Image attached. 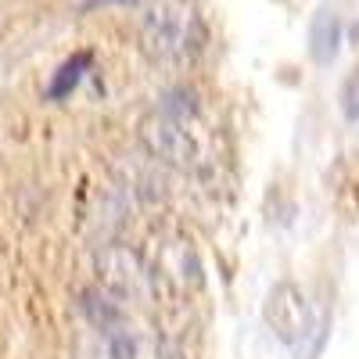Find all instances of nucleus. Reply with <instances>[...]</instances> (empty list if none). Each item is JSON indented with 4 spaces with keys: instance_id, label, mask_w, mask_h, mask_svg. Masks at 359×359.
<instances>
[{
    "instance_id": "1",
    "label": "nucleus",
    "mask_w": 359,
    "mask_h": 359,
    "mask_svg": "<svg viewBox=\"0 0 359 359\" xmlns=\"http://www.w3.org/2000/svg\"><path fill=\"white\" fill-rule=\"evenodd\" d=\"M144 151L158 165L176 169V172H201L205 165V147L194 133V108H172L162 104L140 118L137 130Z\"/></svg>"
},
{
    "instance_id": "2",
    "label": "nucleus",
    "mask_w": 359,
    "mask_h": 359,
    "mask_svg": "<svg viewBox=\"0 0 359 359\" xmlns=\"http://www.w3.org/2000/svg\"><path fill=\"white\" fill-rule=\"evenodd\" d=\"M201 47V22L194 8L180 4V0H162L140 22V50L147 54L151 65L176 69L191 62Z\"/></svg>"
},
{
    "instance_id": "3",
    "label": "nucleus",
    "mask_w": 359,
    "mask_h": 359,
    "mask_svg": "<svg viewBox=\"0 0 359 359\" xmlns=\"http://www.w3.org/2000/svg\"><path fill=\"white\" fill-rule=\"evenodd\" d=\"M94 273H97V287L118 298L126 309L130 306L147 309L158 298V280L151 273V266H147V259L123 241H108L94 252Z\"/></svg>"
},
{
    "instance_id": "4",
    "label": "nucleus",
    "mask_w": 359,
    "mask_h": 359,
    "mask_svg": "<svg viewBox=\"0 0 359 359\" xmlns=\"http://www.w3.org/2000/svg\"><path fill=\"white\" fill-rule=\"evenodd\" d=\"M262 320L266 327L273 331L277 341L284 345H302L313 331V306L306 291L298 287L294 280H277L273 287L266 291V302H262Z\"/></svg>"
},
{
    "instance_id": "5",
    "label": "nucleus",
    "mask_w": 359,
    "mask_h": 359,
    "mask_svg": "<svg viewBox=\"0 0 359 359\" xmlns=\"http://www.w3.org/2000/svg\"><path fill=\"white\" fill-rule=\"evenodd\" d=\"M155 259L147 262L151 266V273L162 284L176 287V291H187V287H201V262L191 248V241H184V237H162V241H155Z\"/></svg>"
},
{
    "instance_id": "6",
    "label": "nucleus",
    "mask_w": 359,
    "mask_h": 359,
    "mask_svg": "<svg viewBox=\"0 0 359 359\" xmlns=\"http://www.w3.org/2000/svg\"><path fill=\"white\" fill-rule=\"evenodd\" d=\"M115 348H118L123 359H176L151 327L133 323V320L126 323V331H123V338L115 341Z\"/></svg>"
},
{
    "instance_id": "7",
    "label": "nucleus",
    "mask_w": 359,
    "mask_h": 359,
    "mask_svg": "<svg viewBox=\"0 0 359 359\" xmlns=\"http://www.w3.org/2000/svg\"><path fill=\"white\" fill-rule=\"evenodd\" d=\"M338 43H341V22L334 11H320L313 18V29H309V50L320 65H331L338 57Z\"/></svg>"
},
{
    "instance_id": "8",
    "label": "nucleus",
    "mask_w": 359,
    "mask_h": 359,
    "mask_svg": "<svg viewBox=\"0 0 359 359\" xmlns=\"http://www.w3.org/2000/svg\"><path fill=\"white\" fill-rule=\"evenodd\" d=\"M90 69V54H76L72 62H65L62 65V72L54 76V83H50V90L47 94L54 97V101H62V97H69L72 90L79 86V79H83V72Z\"/></svg>"
},
{
    "instance_id": "9",
    "label": "nucleus",
    "mask_w": 359,
    "mask_h": 359,
    "mask_svg": "<svg viewBox=\"0 0 359 359\" xmlns=\"http://www.w3.org/2000/svg\"><path fill=\"white\" fill-rule=\"evenodd\" d=\"M72 355H76V359H123V355H118V348H115L101 331H94V327H90V331H83V334L76 338Z\"/></svg>"
},
{
    "instance_id": "10",
    "label": "nucleus",
    "mask_w": 359,
    "mask_h": 359,
    "mask_svg": "<svg viewBox=\"0 0 359 359\" xmlns=\"http://www.w3.org/2000/svg\"><path fill=\"white\" fill-rule=\"evenodd\" d=\"M341 101H345V115H348V118H359V76H352V79L345 83Z\"/></svg>"
},
{
    "instance_id": "11",
    "label": "nucleus",
    "mask_w": 359,
    "mask_h": 359,
    "mask_svg": "<svg viewBox=\"0 0 359 359\" xmlns=\"http://www.w3.org/2000/svg\"><path fill=\"white\" fill-rule=\"evenodd\" d=\"M94 4H111V0H86V8H94ZM118 4H130V0H118Z\"/></svg>"
}]
</instances>
